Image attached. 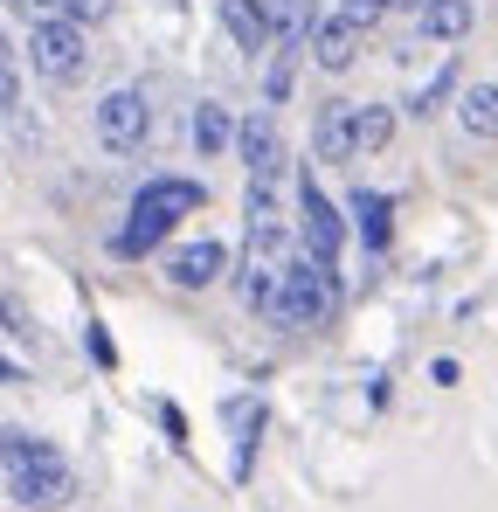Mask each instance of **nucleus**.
Wrapping results in <instances>:
<instances>
[{"mask_svg": "<svg viewBox=\"0 0 498 512\" xmlns=\"http://www.w3.org/2000/svg\"><path fill=\"white\" fill-rule=\"evenodd\" d=\"M208 201V187L201 180H180V173H160V180H146L139 194H132V215H125V229H118V256H146L166 243V229H180V215H194Z\"/></svg>", "mask_w": 498, "mask_h": 512, "instance_id": "obj_1", "label": "nucleus"}, {"mask_svg": "<svg viewBox=\"0 0 498 512\" xmlns=\"http://www.w3.org/2000/svg\"><path fill=\"white\" fill-rule=\"evenodd\" d=\"M332 312H339V277H332V263L291 256L284 277H277V305H270V319H277L284 333H305V326H326Z\"/></svg>", "mask_w": 498, "mask_h": 512, "instance_id": "obj_2", "label": "nucleus"}, {"mask_svg": "<svg viewBox=\"0 0 498 512\" xmlns=\"http://www.w3.org/2000/svg\"><path fill=\"white\" fill-rule=\"evenodd\" d=\"M7 499H14L21 512H63L70 499H77V471L42 443L28 464H14V471H7Z\"/></svg>", "mask_w": 498, "mask_h": 512, "instance_id": "obj_3", "label": "nucleus"}, {"mask_svg": "<svg viewBox=\"0 0 498 512\" xmlns=\"http://www.w3.org/2000/svg\"><path fill=\"white\" fill-rule=\"evenodd\" d=\"M90 125H97V146L104 153H139L146 146V125H153V104L139 84H118L90 104Z\"/></svg>", "mask_w": 498, "mask_h": 512, "instance_id": "obj_4", "label": "nucleus"}, {"mask_svg": "<svg viewBox=\"0 0 498 512\" xmlns=\"http://www.w3.org/2000/svg\"><path fill=\"white\" fill-rule=\"evenodd\" d=\"M28 63H35V77H49V84H77L83 63H90L83 28L77 21H35V28H28Z\"/></svg>", "mask_w": 498, "mask_h": 512, "instance_id": "obj_5", "label": "nucleus"}, {"mask_svg": "<svg viewBox=\"0 0 498 512\" xmlns=\"http://www.w3.org/2000/svg\"><path fill=\"white\" fill-rule=\"evenodd\" d=\"M298 243L312 263H332L339 243H346V222H339V208H332L326 194L312 187V173H305V187H298Z\"/></svg>", "mask_w": 498, "mask_h": 512, "instance_id": "obj_6", "label": "nucleus"}, {"mask_svg": "<svg viewBox=\"0 0 498 512\" xmlns=\"http://www.w3.org/2000/svg\"><path fill=\"white\" fill-rule=\"evenodd\" d=\"M236 153H243L249 180H277V167H284V132H277L270 111H256V118L236 125Z\"/></svg>", "mask_w": 498, "mask_h": 512, "instance_id": "obj_7", "label": "nucleus"}, {"mask_svg": "<svg viewBox=\"0 0 498 512\" xmlns=\"http://www.w3.org/2000/svg\"><path fill=\"white\" fill-rule=\"evenodd\" d=\"M229 270V250L215 243V236H201V243H180V250H166V277L180 284V291H208L215 277Z\"/></svg>", "mask_w": 498, "mask_h": 512, "instance_id": "obj_8", "label": "nucleus"}, {"mask_svg": "<svg viewBox=\"0 0 498 512\" xmlns=\"http://www.w3.org/2000/svg\"><path fill=\"white\" fill-rule=\"evenodd\" d=\"M346 215H353V236L367 243V256L388 250V236H395V201H388L381 187H353V194H346Z\"/></svg>", "mask_w": 498, "mask_h": 512, "instance_id": "obj_9", "label": "nucleus"}, {"mask_svg": "<svg viewBox=\"0 0 498 512\" xmlns=\"http://www.w3.org/2000/svg\"><path fill=\"white\" fill-rule=\"evenodd\" d=\"M222 7V28H229V42L249 49V56H263V49H277V21H270V7L263 0H215Z\"/></svg>", "mask_w": 498, "mask_h": 512, "instance_id": "obj_10", "label": "nucleus"}, {"mask_svg": "<svg viewBox=\"0 0 498 512\" xmlns=\"http://www.w3.org/2000/svg\"><path fill=\"white\" fill-rule=\"evenodd\" d=\"M353 56H360V21L353 14H326L319 28H312V63L319 70H353Z\"/></svg>", "mask_w": 498, "mask_h": 512, "instance_id": "obj_11", "label": "nucleus"}, {"mask_svg": "<svg viewBox=\"0 0 498 512\" xmlns=\"http://www.w3.org/2000/svg\"><path fill=\"white\" fill-rule=\"evenodd\" d=\"M353 111H360V104H346V97H332L326 111H319V125H312V153H319V160H332V167L360 153V132H353Z\"/></svg>", "mask_w": 498, "mask_h": 512, "instance_id": "obj_12", "label": "nucleus"}, {"mask_svg": "<svg viewBox=\"0 0 498 512\" xmlns=\"http://www.w3.org/2000/svg\"><path fill=\"white\" fill-rule=\"evenodd\" d=\"M415 28H422V42H464L478 28V7L471 0H422L415 7Z\"/></svg>", "mask_w": 498, "mask_h": 512, "instance_id": "obj_13", "label": "nucleus"}, {"mask_svg": "<svg viewBox=\"0 0 498 512\" xmlns=\"http://www.w3.org/2000/svg\"><path fill=\"white\" fill-rule=\"evenodd\" d=\"M187 139H194V153H201V160L229 153V146H236V118H229V104L201 97V104H194V118H187Z\"/></svg>", "mask_w": 498, "mask_h": 512, "instance_id": "obj_14", "label": "nucleus"}, {"mask_svg": "<svg viewBox=\"0 0 498 512\" xmlns=\"http://www.w3.org/2000/svg\"><path fill=\"white\" fill-rule=\"evenodd\" d=\"M222 423H229V443H236V478H249V450L263 436V402L256 395H229L222 402Z\"/></svg>", "mask_w": 498, "mask_h": 512, "instance_id": "obj_15", "label": "nucleus"}, {"mask_svg": "<svg viewBox=\"0 0 498 512\" xmlns=\"http://www.w3.org/2000/svg\"><path fill=\"white\" fill-rule=\"evenodd\" d=\"M457 125L471 139H498V84H464L457 90Z\"/></svg>", "mask_w": 498, "mask_h": 512, "instance_id": "obj_16", "label": "nucleus"}, {"mask_svg": "<svg viewBox=\"0 0 498 512\" xmlns=\"http://www.w3.org/2000/svg\"><path fill=\"white\" fill-rule=\"evenodd\" d=\"M270 21H277V49H312V0H270Z\"/></svg>", "mask_w": 498, "mask_h": 512, "instance_id": "obj_17", "label": "nucleus"}, {"mask_svg": "<svg viewBox=\"0 0 498 512\" xmlns=\"http://www.w3.org/2000/svg\"><path fill=\"white\" fill-rule=\"evenodd\" d=\"M249 263H256V270H284V263H291V236H284V222L249 229Z\"/></svg>", "mask_w": 498, "mask_h": 512, "instance_id": "obj_18", "label": "nucleus"}, {"mask_svg": "<svg viewBox=\"0 0 498 512\" xmlns=\"http://www.w3.org/2000/svg\"><path fill=\"white\" fill-rule=\"evenodd\" d=\"M353 132H360V153H381V146L395 139V111H388V104H360V111H353Z\"/></svg>", "mask_w": 498, "mask_h": 512, "instance_id": "obj_19", "label": "nucleus"}, {"mask_svg": "<svg viewBox=\"0 0 498 512\" xmlns=\"http://www.w3.org/2000/svg\"><path fill=\"white\" fill-rule=\"evenodd\" d=\"M277 277H284V270H256V263H243V277H236V298H243L249 312H270V305H277Z\"/></svg>", "mask_w": 498, "mask_h": 512, "instance_id": "obj_20", "label": "nucleus"}, {"mask_svg": "<svg viewBox=\"0 0 498 512\" xmlns=\"http://www.w3.org/2000/svg\"><path fill=\"white\" fill-rule=\"evenodd\" d=\"M298 56H305V49H270V70H263V104H284V97H291Z\"/></svg>", "mask_w": 498, "mask_h": 512, "instance_id": "obj_21", "label": "nucleus"}, {"mask_svg": "<svg viewBox=\"0 0 498 512\" xmlns=\"http://www.w3.org/2000/svg\"><path fill=\"white\" fill-rule=\"evenodd\" d=\"M243 222H249V229H263V222H277V187H270V180H249Z\"/></svg>", "mask_w": 498, "mask_h": 512, "instance_id": "obj_22", "label": "nucleus"}, {"mask_svg": "<svg viewBox=\"0 0 498 512\" xmlns=\"http://www.w3.org/2000/svg\"><path fill=\"white\" fill-rule=\"evenodd\" d=\"M457 90V63H443L429 84H415V97H409V111H436V97H450Z\"/></svg>", "mask_w": 498, "mask_h": 512, "instance_id": "obj_23", "label": "nucleus"}, {"mask_svg": "<svg viewBox=\"0 0 498 512\" xmlns=\"http://www.w3.org/2000/svg\"><path fill=\"white\" fill-rule=\"evenodd\" d=\"M42 450V436H28V429H0V464L14 471V464H28Z\"/></svg>", "mask_w": 498, "mask_h": 512, "instance_id": "obj_24", "label": "nucleus"}, {"mask_svg": "<svg viewBox=\"0 0 498 512\" xmlns=\"http://www.w3.org/2000/svg\"><path fill=\"white\" fill-rule=\"evenodd\" d=\"M83 353H90V360H97V367H118V346H111V333H104V326H97V319H90V326H83Z\"/></svg>", "mask_w": 498, "mask_h": 512, "instance_id": "obj_25", "label": "nucleus"}, {"mask_svg": "<svg viewBox=\"0 0 498 512\" xmlns=\"http://www.w3.org/2000/svg\"><path fill=\"white\" fill-rule=\"evenodd\" d=\"M21 381H28V360H21V353L7 346V333H0V388H21Z\"/></svg>", "mask_w": 498, "mask_h": 512, "instance_id": "obj_26", "label": "nucleus"}, {"mask_svg": "<svg viewBox=\"0 0 498 512\" xmlns=\"http://www.w3.org/2000/svg\"><path fill=\"white\" fill-rule=\"evenodd\" d=\"M388 7H395V0H346V14H353V21H360V28H374V21H381V14H388Z\"/></svg>", "mask_w": 498, "mask_h": 512, "instance_id": "obj_27", "label": "nucleus"}, {"mask_svg": "<svg viewBox=\"0 0 498 512\" xmlns=\"http://www.w3.org/2000/svg\"><path fill=\"white\" fill-rule=\"evenodd\" d=\"M14 104H21V77H14V70H7V63H0V118H7V111H14Z\"/></svg>", "mask_w": 498, "mask_h": 512, "instance_id": "obj_28", "label": "nucleus"}, {"mask_svg": "<svg viewBox=\"0 0 498 512\" xmlns=\"http://www.w3.org/2000/svg\"><path fill=\"white\" fill-rule=\"evenodd\" d=\"M160 423H166V436H173V443H187V416H180L173 402H166V409H160Z\"/></svg>", "mask_w": 498, "mask_h": 512, "instance_id": "obj_29", "label": "nucleus"}, {"mask_svg": "<svg viewBox=\"0 0 498 512\" xmlns=\"http://www.w3.org/2000/svg\"><path fill=\"white\" fill-rule=\"evenodd\" d=\"M104 7H111V0H70V21H97Z\"/></svg>", "mask_w": 498, "mask_h": 512, "instance_id": "obj_30", "label": "nucleus"}, {"mask_svg": "<svg viewBox=\"0 0 498 512\" xmlns=\"http://www.w3.org/2000/svg\"><path fill=\"white\" fill-rule=\"evenodd\" d=\"M0 63H7V35H0Z\"/></svg>", "mask_w": 498, "mask_h": 512, "instance_id": "obj_31", "label": "nucleus"}, {"mask_svg": "<svg viewBox=\"0 0 498 512\" xmlns=\"http://www.w3.org/2000/svg\"><path fill=\"white\" fill-rule=\"evenodd\" d=\"M395 7H422V0H395Z\"/></svg>", "mask_w": 498, "mask_h": 512, "instance_id": "obj_32", "label": "nucleus"}, {"mask_svg": "<svg viewBox=\"0 0 498 512\" xmlns=\"http://www.w3.org/2000/svg\"><path fill=\"white\" fill-rule=\"evenodd\" d=\"M0 7H14V0H0Z\"/></svg>", "mask_w": 498, "mask_h": 512, "instance_id": "obj_33", "label": "nucleus"}]
</instances>
